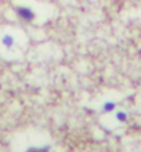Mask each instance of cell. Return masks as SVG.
Wrapping results in <instances>:
<instances>
[{
  "instance_id": "obj_2",
  "label": "cell",
  "mask_w": 141,
  "mask_h": 152,
  "mask_svg": "<svg viewBox=\"0 0 141 152\" xmlns=\"http://www.w3.org/2000/svg\"><path fill=\"white\" fill-rule=\"evenodd\" d=\"M14 42H15V40H14V37H12L11 35H4L3 39H1V43H3L7 48H10L11 46H14Z\"/></svg>"
},
{
  "instance_id": "obj_4",
  "label": "cell",
  "mask_w": 141,
  "mask_h": 152,
  "mask_svg": "<svg viewBox=\"0 0 141 152\" xmlns=\"http://www.w3.org/2000/svg\"><path fill=\"white\" fill-rule=\"evenodd\" d=\"M116 119L121 120V122H125V120L127 119V115H126L125 112H119V113L116 115Z\"/></svg>"
},
{
  "instance_id": "obj_1",
  "label": "cell",
  "mask_w": 141,
  "mask_h": 152,
  "mask_svg": "<svg viewBox=\"0 0 141 152\" xmlns=\"http://www.w3.org/2000/svg\"><path fill=\"white\" fill-rule=\"evenodd\" d=\"M17 15L20 17L21 20L26 21V22H31V21L35 20V11H33L31 7H26V6H20V7L15 8Z\"/></svg>"
},
{
  "instance_id": "obj_3",
  "label": "cell",
  "mask_w": 141,
  "mask_h": 152,
  "mask_svg": "<svg viewBox=\"0 0 141 152\" xmlns=\"http://www.w3.org/2000/svg\"><path fill=\"white\" fill-rule=\"evenodd\" d=\"M115 108V104L113 102H105L104 104V112H111Z\"/></svg>"
}]
</instances>
